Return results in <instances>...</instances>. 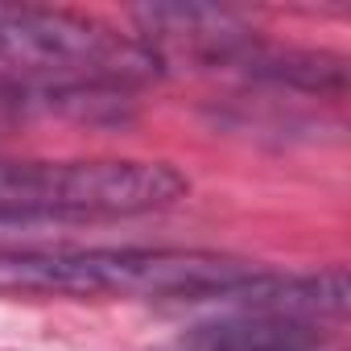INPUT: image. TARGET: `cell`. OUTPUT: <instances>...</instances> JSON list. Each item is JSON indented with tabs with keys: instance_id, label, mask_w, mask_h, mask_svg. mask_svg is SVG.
<instances>
[{
	"instance_id": "1",
	"label": "cell",
	"mask_w": 351,
	"mask_h": 351,
	"mask_svg": "<svg viewBox=\"0 0 351 351\" xmlns=\"http://www.w3.org/2000/svg\"><path fill=\"white\" fill-rule=\"evenodd\" d=\"M256 269L211 248H0V298L219 302Z\"/></svg>"
},
{
	"instance_id": "2",
	"label": "cell",
	"mask_w": 351,
	"mask_h": 351,
	"mask_svg": "<svg viewBox=\"0 0 351 351\" xmlns=\"http://www.w3.org/2000/svg\"><path fill=\"white\" fill-rule=\"evenodd\" d=\"M0 62H9L38 95L66 99L75 108L116 104L124 91L161 75L157 54L87 13L0 5Z\"/></svg>"
},
{
	"instance_id": "3",
	"label": "cell",
	"mask_w": 351,
	"mask_h": 351,
	"mask_svg": "<svg viewBox=\"0 0 351 351\" xmlns=\"http://www.w3.org/2000/svg\"><path fill=\"white\" fill-rule=\"evenodd\" d=\"M191 182L169 161L0 157V223L132 219L182 203Z\"/></svg>"
},
{
	"instance_id": "4",
	"label": "cell",
	"mask_w": 351,
	"mask_h": 351,
	"mask_svg": "<svg viewBox=\"0 0 351 351\" xmlns=\"http://www.w3.org/2000/svg\"><path fill=\"white\" fill-rule=\"evenodd\" d=\"M203 318L149 351H322V322L347 310V269L269 273L256 269Z\"/></svg>"
}]
</instances>
